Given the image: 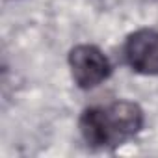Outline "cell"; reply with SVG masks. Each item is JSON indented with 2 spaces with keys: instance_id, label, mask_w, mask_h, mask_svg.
I'll return each mask as SVG.
<instances>
[{
  "instance_id": "cell-1",
  "label": "cell",
  "mask_w": 158,
  "mask_h": 158,
  "mask_svg": "<svg viewBox=\"0 0 158 158\" xmlns=\"http://www.w3.org/2000/svg\"><path fill=\"white\" fill-rule=\"evenodd\" d=\"M143 127V112L136 102L115 101L88 108L80 117V132L89 147L112 149L134 138Z\"/></svg>"
},
{
  "instance_id": "cell-3",
  "label": "cell",
  "mask_w": 158,
  "mask_h": 158,
  "mask_svg": "<svg viewBox=\"0 0 158 158\" xmlns=\"http://www.w3.org/2000/svg\"><path fill=\"white\" fill-rule=\"evenodd\" d=\"M125 60L139 74H158V32L139 28L130 34L125 43Z\"/></svg>"
},
{
  "instance_id": "cell-2",
  "label": "cell",
  "mask_w": 158,
  "mask_h": 158,
  "mask_svg": "<svg viewBox=\"0 0 158 158\" xmlns=\"http://www.w3.org/2000/svg\"><path fill=\"white\" fill-rule=\"evenodd\" d=\"M69 67L73 80L82 89L101 86L112 73L110 60L95 45H76L69 52Z\"/></svg>"
}]
</instances>
